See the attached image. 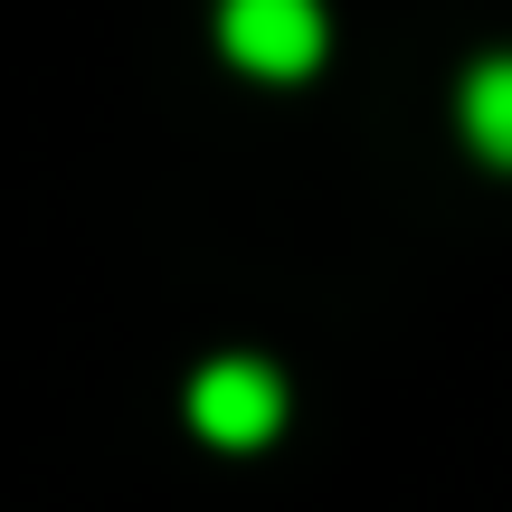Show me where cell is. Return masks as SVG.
Here are the masks:
<instances>
[{"mask_svg":"<svg viewBox=\"0 0 512 512\" xmlns=\"http://www.w3.org/2000/svg\"><path fill=\"white\" fill-rule=\"evenodd\" d=\"M190 427H200L209 446H266L275 427H285V380H275L256 351H228V361H209L200 380H190Z\"/></svg>","mask_w":512,"mask_h":512,"instance_id":"cell-1","label":"cell"},{"mask_svg":"<svg viewBox=\"0 0 512 512\" xmlns=\"http://www.w3.org/2000/svg\"><path fill=\"white\" fill-rule=\"evenodd\" d=\"M323 0H228L219 10V48L247 76H313L323 57Z\"/></svg>","mask_w":512,"mask_h":512,"instance_id":"cell-2","label":"cell"},{"mask_svg":"<svg viewBox=\"0 0 512 512\" xmlns=\"http://www.w3.org/2000/svg\"><path fill=\"white\" fill-rule=\"evenodd\" d=\"M456 114H465V143H475L494 171H512V57H484V67L465 76Z\"/></svg>","mask_w":512,"mask_h":512,"instance_id":"cell-3","label":"cell"}]
</instances>
